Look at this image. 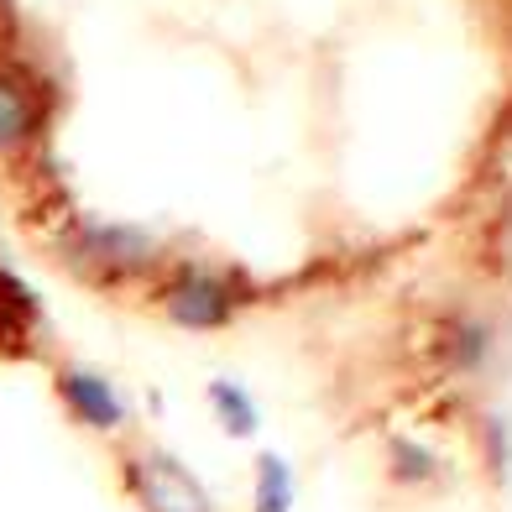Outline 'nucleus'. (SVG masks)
I'll list each match as a JSON object with an SVG mask.
<instances>
[{"instance_id": "1", "label": "nucleus", "mask_w": 512, "mask_h": 512, "mask_svg": "<svg viewBox=\"0 0 512 512\" xmlns=\"http://www.w3.org/2000/svg\"><path fill=\"white\" fill-rule=\"evenodd\" d=\"M162 304H168L173 324H183V330H220V324H230L251 304V288L241 283L236 272L189 267V272H178L173 283H168Z\"/></svg>"}, {"instance_id": "2", "label": "nucleus", "mask_w": 512, "mask_h": 512, "mask_svg": "<svg viewBox=\"0 0 512 512\" xmlns=\"http://www.w3.org/2000/svg\"><path fill=\"white\" fill-rule=\"evenodd\" d=\"M126 476H131L136 502H142L147 512H215L209 497H204V486L194 481V471L178 465L173 455L147 450V455H136L126 465Z\"/></svg>"}, {"instance_id": "3", "label": "nucleus", "mask_w": 512, "mask_h": 512, "mask_svg": "<svg viewBox=\"0 0 512 512\" xmlns=\"http://www.w3.org/2000/svg\"><path fill=\"white\" fill-rule=\"evenodd\" d=\"M42 126V95L21 68H0V147H21Z\"/></svg>"}, {"instance_id": "4", "label": "nucleus", "mask_w": 512, "mask_h": 512, "mask_svg": "<svg viewBox=\"0 0 512 512\" xmlns=\"http://www.w3.org/2000/svg\"><path fill=\"white\" fill-rule=\"evenodd\" d=\"M63 403L74 408L79 424L100 429V434L121 429V418H126V408H121V398L110 392V382L89 377V371H68V377H63Z\"/></svg>"}, {"instance_id": "5", "label": "nucleus", "mask_w": 512, "mask_h": 512, "mask_svg": "<svg viewBox=\"0 0 512 512\" xmlns=\"http://www.w3.org/2000/svg\"><path fill=\"white\" fill-rule=\"evenodd\" d=\"M37 340V304L16 277L0 272V356H21Z\"/></svg>"}, {"instance_id": "6", "label": "nucleus", "mask_w": 512, "mask_h": 512, "mask_svg": "<svg viewBox=\"0 0 512 512\" xmlns=\"http://www.w3.org/2000/svg\"><path fill=\"white\" fill-rule=\"evenodd\" d=\"M89 251H95L100 272H131L152 256V241L142 236V230H95V236H89Z\"/></svg>"}, {"instance_id": "7", "label": "nucleus", "mask_w": 512, "mask_h": 512, "mask_svg": "<svg viewBox=\"0 0 512 512\" xmlns=\"http://www.w3.org/2000/svg\"><path fill=\"white\" fill-rule=\"evenodd\" d=\"M256 512H293V471L283 455L256 460Z\"/></svg>"}, {"instance_id": "8", "label": "nucleus", "mask_w": 512, "mask_h": 512, "mask_svg": "<svg viewBox=\"0 0 512 512\" xmlns=\"http://www.w3.org/2000/svg\"><path fill=\"white\" fill-rule=\"evenodd\" d=\"M209 398H215V413H220V424L236 434V439H251L256 434V408H251V398L241 387H230V382H215V392H209Z\"/></svg>"}, {"instance_id": "9", "label": "nucleus", "mask_w": 512, "mask_h": 512, "mask_svg": "<svg viewBox=\"0 0 512 512\" xmlns=\"http://www.w3.org/2000/svg\"><path fill=\"white\" fill-rule=\"evenodd\" d=\"M392 476H398L403 486H424V481H434V455H424L418 445L398 439V445H392Z\"/></svg>"}, {"instance_id": "10", "label": "nucleus", "mask_w": 512, "mask_h": 512, "mask_svg": "<svg viewBox=\"0 0 512 512\" xmlns=\"http://www.w3.org/2000/svg\"><path fill=\"white\" fill-rule=\"evenodd\" d=\"M486 345H492V340H486L481 324L460 319L455 330H450V361H455V366H481V361H486Z\"/></svg>"}]
</instances>
